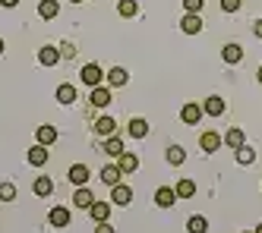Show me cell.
<instances>
[{"instance_id":"52a82bcc","label":"cell","mask_w":262,"mask_h":233,"mask_svg":"<svg viewBox=\"0 0 262 233\" xmlns=\"http://www.w3.org/2000/svg\"><path fill=\"white\" fill-rule=\"evenodd\" d=\"M180 29H183L186 35H196V32H202V19H199L196 13H186V16L180 19Z\"/></svg>"},{"instance_id":"ffe728a7","label":"cell","mask_w":262,"mask_h":233,"mask_svg":"<svg viewBox=\"0 0 262 233\" xmlns=\"http://www.w3.org/2000/svg\"><path fill=\"white\" fill-rule=\"evenodd\" d=\"M145 132H148V123L142 116H133V120H129V135H133V139H142Z\"/></svg>"},{"instance_id":"e575fe53","label":"cell","mask_w":262,"mask_h":233,"mask_svg":"<svg viewBox=\"0 0 262 233\" xmlns=\"http://www.w3.org/2000/svg\"><path fill=\"white\" fill-rule=\"evenodd\" d=\"M95 233H114V227H111V224H107V221H101V224H98V227H95Z\"/></svg>"},{"instance_id":"836d02e7","label":"cell","mask_w":262,"mask_h":233,"mask_svg":"<svg viewBox=\"0 0 262 233\" xmlns=\"http://www.w3.org/2000/svg\"><path fill=\"white\" fill-rule=\"evenodd\" d=\"M221 10L224 13H237L240 10V0H221Z\"/></svg>"},{"instance_id":"6da1fadb","label":"cell","mask_w":262,"mask_h":233,"mask_svg":"<svg viewBox=\"0 0 262 233\" xmlns=\"http://www.w3.org/2000/svg\"><path fill=\"white\" fill-rule=\"evenodd\" d=\"M111 199H114V205H129L133 202V189L117 183V186H111Z\"/></svg>"},{"instance_id":"9c48e42d","label":"cell","mask_w":262,"mask_h":233,"mask_svg":"<svg viewBox=\"0 0 262 233\" xmlns=\"http://www.w3.org/2000/svg\"><path fill=\"white\" fill-rule=\"evenodd\" d=\"M70 183L73 186H85L89 183V167L85 164H73L70 167Z\"/></svg>"},{"instance_id":"d4e9b609","label":"cell","mask_w":262,"mask_h":233,"mask_svg":"<svg viewBox=\"0 0 262 233\" xmlns=\"http://www.w3.org/2000/svg\"><path fill=\"white\" fill-rule=\"evenodd\" d=\"M186 161V151L180 148V145H171V148H167V164H174V167H180Z\"/></svg>"},{"instance_id":"cb8c5ba5","label":"cell","mask_w":262,"mask_h":233,"mask_svg":"<svg viewBox=\"0 0 262 233\" xmlns=\"http://www.w3.org/2000/svg\"><path fill=\"white\" fill-rule=\"evenodd\" d=\"M186 230H190V233H205V230H209V221H205L202 215H193L190 221H186Z\"/></svg>"},{"instance_id":"9a60e30c","label":"cell","mask_w":262,"mask_h":233,"mask_svg":"<svg viewBox=\"0 0 262 233\" xmlns=\"http://www.w3.org/2000/svg\"><path fill=\"white\" fill-rule=\"evenodd\" d=\"M221 57H224V63H240L243 60V48L240 44H224Z\"/></svg>"},{"instance_id":"d590c367","label":"cell","mask_w":262,"mask_h":233,"mask_svg":"<svg viewBox=\"0 0 262 233\" xmlns=\"http://www.w3.org/2000/svg\"><path fill=\"white\" fill-rule=\"evenodd\" d=\"M60 54H63V57H73V54H76V48H73V44H63Z\"/></svg>"},{"instance_id":"b9f144b4","label":"cell","mask_w":262,"mask_h":233,"mask_svg":"<svg viewBox=\"0 0 262 233\" xmlns=\"http://www.w3.org/2000/svg\"><path fill=\"white\" fill-rule=\"evenodd\" d=\"M73 4H82V0H73Z\"/></svg>"},{"instance_id":"5bb4252c","label":"cell","mask_w":262,"mask_h":233,"mask_svg":"<svg viewBox=\"0 0 262 233\" xmlns=\"http://www.w3.org/2000/svg\"><path fill=\"white\" fill-rule=\"evenodd\" d=\"M126 79H129V76H126V69H123V66H111V69H107V82L114 85V88L126 85Z\"/></svg>"},{"instance_id":"1f68e13d","label":"cell","mask_w":262,"mask_h":233,"mask_svg":"<svg viewBox=\"0 0 262 233\" xmlns=\"http://www.w3.org/2000/svg\"><path fill=\"white\" fill-rule=\"evenodd\" d=\"M0 199H4V202H13V199H16V186H13V183H0Z\"/></svg>"},{"instance_id":"603a6c76","label":"cell","mask_w":262,"mask_h":233,"mask_svg":"<svg viewBox=\"0 0 262 233\" xmlns=\"http://www.w3.org/2000/svg\"><path fill=\"white\" fill-rule=\"evenodd\" d=\"M51 224L54 227H67L70 224V211L67 208H51Z\"/></svg>"},{"instance_id":"44dd1931","label":"cell","mask_w":262,"mask_h":233,"mask_svg":"<svg viewBox=\"0 0 262 233\" xmlns=\"http://www.w3.org/2000/svg\"><path fill=\"white\" fill-rule=\"evenodd\" d=\"M104 151L111 154V158H120V154H123V142L117 139V135H107V142H104Z\"/></svg>"},{"instance_id":"4fadbf2b","label":"cell","mask_w":262,"mask_h":233,"mask_svg":"<svg viewBox=\"0 0 262 233\" xmlns=\"http://www.w3.org/2000/svg\"><path fill=\"white\" fill-rule=\"evenodd\" d=\"M29 164H32V167L48 164V148H45V145H32V148H29Z\"/></svg>"},{"instance_id":"4316f807","label":"cell","mask_w":262,"mask_h":233,"mask_svg":"<svg viewBox=\"0 0 262 233\" xmlns=\"http://www.w3.org/2000/svg\"><path fill=\"white\" fill-rule=\"evenodd\" d=\"M89 211H92V218H95V221L101 224V221H107V215H111V205H107V202H95Z\"/></svg>"},{"instance_id":"3957f363","label":"cell","mask_w":262,"mask_h":233,"mask_svg":"<svg viewBox=\"0 0 262 233\" xmlns=\"http://www.w3.org/2000/svg\"><path fill=\"white\" fill-rule=\"evenodd\" d=\"M180 120H183L186 126L199 123V120H202V104H183V110H180Z\"/></svg>"},{"instance_id":"5b68a950","label":"cell","mask_w":262,"mask_h":233,"mask_svg":"<svg viewBox=\"0 0 262 233\" xmlns=\"http://www.w3.org/2000/svg\"><path fill=\"white\" fill-rule=\"evenodd\" d=\"M89 101H92V107H107L111 104V88L95 85V88H92V95H89Z\"/></svg>"},{"instance_id":"484cf974","label":"cell","mask_w":262,"mask_h":233,"mask_svg":"<svg viewBox=\"0 0 262 233\" xmlns=\"http://www.w3.org/2000/svg\"><path fill=\"white\" fill-rule=\"evenodd\" d=\"M117 13H120V16H126V19H133V16H139V4H136V0H120Z\"/></svg>"},{"instance_id":"e0dca14e","label":"cell","mask_w":262,"mask_h":233,"mask_svg":"<svg viewBox=\"0 0 262 233\" xmlns=\"http://www.w3.org/2000/svg\"><path fill=\"white\" fill-rule=\"evenodd\" d=\"M114 129H117L114 116H98V120H95V132L98 135H114Z\"/></svg>"},{"instance_id":"83f0119b","label":"cell","mask_w":262,"mask_h":233,"mask_svg":"<svg viewBox=\"0 0 262 233\" xmlns=\"http://www.w3.org/2000/svg\"><path fill=\"white\" fill-rule=\"evenodd\" d=\"M101 180H104L107 186H117V183H120V167H114V164L104 167V170H101Z\"/></svg>"},{"instance_id":"ab89813d","label":"cell","mask_w":262,"mask_h":233,"mask_svg":"<svg viewBox=\"0 0 262 233\" xmlns=\"http://www.w3.org/2000/svg\"><path fill=\"white\" fill-rule=\"evenodd\" d=\"M256 233H262V224H259V227H256Z\"/></svg>"},{"instance_id":"8fae6325","label":"cell","mask_w":262,"mask_h":233,"mask_svg":"<svg viewBox=\"0 0 262 233\" xmlns=\"http://www.w3.org/2000/svg\"><path fill=\"white\" fill-rule=\"evenodd\" d=\"M117 167H120V173H136L139 170V158H136V154H129V151H123Z\"/></svg>"},{"instance_id":"8d00e7d4","label":"cell","mask_w":262,"mask_h":233,"mask_svg":"<svg viewBox=\"0 0 262 233\" xmlns=\"http://www.w3.org/2000/svg\"><path fill=\"white\" fill-rule=\"evenodd\" d=\"M253 32H256V35H259V38H262V19H259V22H256V26H253Z\"/></svg>"},{"instance_id":"d6a6232c","label":"cell","mask_w":262,"mask_h":233,"mask_svg":"<svg viewBox=\"0 0 262 233\" xmlns=\"http://www.w3.org/2000/svg\"><path fill=\"white\" fill-rule=\"evenodd\" d=\"M183 10L186 13H199L202 10V0H183Z\"/></svg>"},{"instance_id":"7402d4cb","label":"cell","mask_w":262,"mask_h":233,"mask_svg":"<svg viewBox=\"0 0 262 233\" xmlns=\"http://www.w3.org/2000/svg\"><path fill=\"white\" fill-rule=\"evenodd\" d=\"M196 196V183L193 180H180L177 183V199H193Z\"/></svg>"},{"instance_id":"ac0fdd59","label":"cell","mask_w":262,"mask_h":233,"mask_svg":"<svg viewBox=\"0 0 262 233\" xmlns=\"http://www.w3.org/2000/svg\"><path fill=\"white\" fill-rule=\"evenodd\" d=\"M224 145H231L234 151H237L240 145H247V139H243V129H237V126L228 129V135H224Z\"/></svg>"},{"instance_id":"7a4b0ae2","label":"cell","mask_w":262,"mask_h":233,"mask_svg":"<svg viewBox=\"0 0 262 233\" xmlns=\"http://www.w3.org/2000/svg\"><path fill=\"white\" fill-rule=\"evenodd\" d=\"M101 79H104V69H101V66H95V63L82 66V82H85V85H92V88H95Z\"/></svg>"},{"instance_id":"ba28073f","label":"cell","mask_w":262,"mask_h":233,"mask_svg":"<svg viewBox=\"0 0 262 233\" xmlns=\"http://www.w3.org/2000/svg\"><path fill=\"white\" fill-rule=\"evenodd\" d=\"M38 60H41L45 66H57V63H60V51L51 48V44H45V48L38 51Z\"/></svg>"},{"instance_id":"2e32d148","label":"cell","mask_w":262,"mask_h":233,"mask_svg":"<svg viewBox=\"0 0 262 233\" xmlns=\"http://www.w3.org/2000/svg\"><path fill=\"white\" fill-rule=\"evenodd\" d=\"M73 202H76L79 208H92L95 205V196L89 192V186H79V192H73Z\"/></svg>"},{"instance_id":"4dcf8cb0","label":"cell","mask_w":262,"mask_h":233,"mask_svg":"<svg viewBox=\"0 0 262 233\" xmlns=\"http://www.w3.org/2000/svg\"><path fill=\"white\" fill-rule=\"evenodd\" d=\"M237 161H240V164H253V161H256V151H253L250 145H240V148H237Z\"/></svg>"},{"instance_id":"7c38bea8","label":"cell","mask_w":262,"mask_h":233,"mask_svg":"<svg viewBox=\"0 0 262 233\" xmlns=\"http://www.w3.org/2000/svg\"><path fill=\"white\" fill-rule=\"evenodd\" d=\"M174 199H177V189H171V186H161V189L155 192V202H158L161 208H171Z\"/></svg>"},{"instance_id":"d6986e66","label":"cell","mask_w":262,"mask_h":233,"mask_svg":"<svg viewBox=\"0 0 262 233\" xmlns=\"http://www.w3.org/2000/svg\"><path fill=\"white\" fill-rule=\"evenodd\" d=\"M57 13H60L57 0H41V4H38V16H41V19H54Z\"/></svg>"},{"instance_id":"60d3db41","label":"cell","mask_w":262,"mask_h":233,"mask_svg":"<svg viewBox=\"0 0 262 233\" xmlns=\"http://www.w3.org/2000/svg\"><path fill=\"white\" fill-rule=\"evenodd\" d=\"M0 54H4V41H0Z\"/></svg>"},{"instance_id":"74e56055","label":"cell","mask_w":262,"mask_h":233,"mask_svg":"<svg viewBox=\"0 0 262 233\" xmlns=\"http://www.w3.org/2000/svg\"><path fill=\"white\" fill-rule=\"evenodd\" d=\"M0 4H4V7H16V4H19V0H0Z\"/></svg>"},{"instance_id":"f1b7e54d","label":"cell","mask_w":262,"mask_h":233,"mask_svg":"<svg viewBox=\"0 0 262 233\" xmlns=\"http://www.w3.org/2000/svg\"><path fill=\"white\" fill-rule=\"evenodd\" d=\"M57 101H60V104H70V101H76V88L63 82V85L57 88Z\"/></svg>"},{"instance_id":"f546056e","label":"cell","mask_w":262,"mask_h":233,"mask_svg":"<svg viewBox=\"0 0 262 233\" xmlns=\"http://www.w3.org/2000/svg\"><path fill=\"white\" fill-rule=\"evenodd\" d=\"M32 189H35V196H41V199H45V196H51L54 183H51L48 177H38V180H35V186H32Z\"/></svg>"},{"instance_id":"277c9868","label":"cell","mask_w":262,"mask_h":233,"mask_svg":"<svg viewBox=\"0 0 262 233\" xmlns=\"http://www.w3.org/2000/svg\"><path fill=\"white\" fill-rule=\"evenodd\" d=\"M202 113H209V116H221V113H224V101L218 98V95H209V98L202 101Z\"/></svg>"},{"instance_id":"f35d334b","label":"cell","mask_w":262,"mask_h":233,"mask_svg":"<svg viewBox=\"0 0 262 233\" xmlns=\"http://www.w3.org/2000/svg\"><path fill=\"white\" fill-rule=\"evenodd\" d=\"M259 82H262V66H259Z\"/></svg>"},{"instance_id":"30bf717a","label":"cell","mask_w":262,"mask_h":233,"mask_svg":"<svg viewBox=\"0 0 262 233\" xmlns=\"http://www.w3.org/2000/svg\"><path fill=\"white\" fill-rule=\"evenodd\" d=\"M199 145H202V151H218L221 145H224V139L218 132H202V139H199Z\"/></svg>"},{"instance_id":"8992f818","label":"cell","mask_w":262,"mask_h":233,"mask_svg":"<svg viewBox=\"0 0 262 233\" xmlns=\"http://www.w3.org/2000/svg\"><path fill=\"white\" fill-rule=\"evenodd\" d=\"M35 142H38V145H54V142H57V129H54V126H38V132H35Z\"/></svg>"}]
</instances>
